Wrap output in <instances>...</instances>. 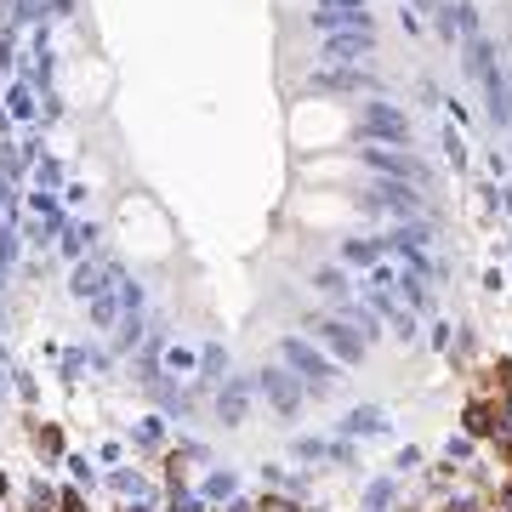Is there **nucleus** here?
Segmentation results:
<instances>
[{"instance_id":"obj_1","label":"nucleus","mask_w":512,"mask_h":512,"mask_svg":"<svg viewBox=\"0 0 512 512\" xmlns=\"http://www.w3.org/2000/svg\"><path fill=\"white\" fill-rule=\"evenodd\" d=\"M353 143V109L342 97H302L291 103V148L296 154H330Z\"/></svg>"},{"instance_id":"obj_2","label":"nucleus","mask_w":512,"mask_h":512,"mask_svg":"<svg viewBox=\"0 0 512 512\" xmlns=\"http://www.w3.org/2000/svg\"><path fill=\"white\" fill-rule=\"evenodd\" d=\"M296 177L313 188H330V194H348L359 177H365V160L353 148H330V154H302L296 160Z\"/></svg>"},{"instance_id":"obj_3","label":"nucleus","mask_w":512,"mask_h":512,"mask_svg":"<svg viewBox=\"0 0 512 512\" xmlns=\"http://www.w3.org/2000/svg\"><path fill=\"white\" fill-rule=\"evenodd\" d=\"M512 421H507V410H501V404L495 399H484V393H473V399H467V410H461V433H467V439H501V433H507Z\"/></svg>"},{"instance_id":"obj_4","label":"nucleus","mask_w":512,"mask_h":512,"mask_svg":"<svg viewBox=\"0 0 512 512\" xmlns=\"http://www.w3.org/2000/svg\"><path fill=\"white\" fill-rule=\"evenodd\" d=\"M296 211H302V222H313V228H336V222L353 211V194H330V188H313V194H302V200H296Z\"/></svg>"},{"instance_id":"obj_5","label":"nucleus","mask_w":512,"mask_h":512,"mask_svg":"<svg viewBox=\"0 0 512 512\" xmlns=\"http://www.w3.org/2000/svg\"><path fill=\"white\" fill-rule=\"evenodd\" d=\"M29 439H35V450H46V456H57V450H63V433H57V427H29Z\"/></svg>"},{"instance_id":"obj_6","label":"nucleus","mask_w":512,"mask_h":512,"mask_svg":"<svg viewBox=\"0 0 512 512\" xmlns=\"http://www.w3.org/2000/svg\"><path fill=\"white\" fill-rule=\"evenodd\" d=\"M495 461H501V467H512V433H501V439H495Z\"/></svg>"},{"instance_id":"obj_7","label":"nucleus","mask_w":512,"mask_h":512,"mask_svg":"<svg viewBox=\"0 0 512 512\" xmlns=\"http://www.w3.org/2000/svg\"><path fill=\"white\" fill-rule=\"evenodd\" d=\"M57 507H63V512H80V490H63V495H57Z\"/></svg>"},{"instance_id":"obj_8","label":"nucleus","mask_w":512,"mask_h":512,"mask_svg":"<svg viewBox=\"0 0 512 512\" xmlns=\"http://www.w3.org/2000/svg\"><path fill=\"white\" fill-rule=\"evenodd\" d=\"M501 507L512 512V478H507V484H501Z\"/></svg>"}]
</instances>
